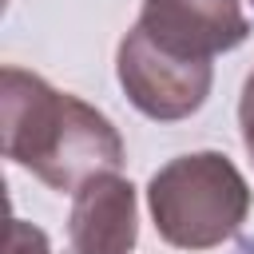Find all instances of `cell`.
Segmentation results:
<instances>
[{"label": "cell", "instance_id": "cell-3", "mask_svg": "<svg viewBox=\"0 0 254 254\" xmlns=\"http://www.w3.org/2000/svg\"><path fill=\"white\" fill-rule=\"evenodd\" d=\"M135 32L179 64L210 67L218 52H230L250 36V20L242 0H143Z\"/></svg>", "mask_w": 254, "mask_h": 254}, {"label": "cell", "instance_id": "cell-2", "mask_svg": "<svg viewBox=\"0 0 254 254\" xmlns=\"http://www.w3.org/2000/svg\"><path fill=\"white\" fill-rule=\"evenodd\" d=\"M155 230L175 250H210L238 234L250 187L222 151H190L163 163L147 183Z\"/></svg>", "mask_w": 254, "mask_h": 254}, {"label": "cell", "instance_id": "cell-8", "mask_svg": "<svg viewBox=\"0 0 254 254\" xmlns=\"http://www.w3.org/2000/svg\"><path fill=\"white\" fill-rule=\"evenodd\" d=\"M250 4H254V0H250Z\"/></svg>", "mask_w": 254, "mask_h": 254}, {"label": "cell", "instance_id": "cell-7", "mask_svg": "<svg viewBox=\"0 0 254 254\" xmlns=\"http://www.w3.org/2000/svg\"><path fill=\"white\" fill-rule=\"evenodd\" d=\"M238 127H242V143L250 151V163H254V71L246 75L242 83V99H238Z\"/></svg>", "mask_w": 254, "mask_h": 254}, {"label": "cell", "instance_id": "cell-6", "mask_svg": "<svg viewBox=\"0 0 254 254\" xmlns=\"http://www.w3.org/2000/svg\"><path fill=\"white\" fill-rule=\"evenodd\" d=\"M4 254H52L48 246V234L24 218H12L8 222V242H4Z\"/></svg>", "mask_w": 254, "mask_h": 254}, {"label": "cell", "instance_id": "cell-5", "mask_svg": "<svg viewBox=\"0 0 254 254\" xmlns=\"http://www.w3.org/2000/svg\"><path fill=\"white\" fill-rule=\"evenodd\" d=\"M139 238L135 187L115 171L87 179L71 194L67 242L71 254H131Z\"/></svg>", "mask_w": 254, "mask_h": 254}, {"label": "cell", "instance_id": "cell-1", "mask_svg": "<svg viewBox=\"0 0 254 254\" xmlns=\"http://www.w3.org/2000/svg\"><path fill=\"white\" fill-rule=\"evenodd\" d=\"M4 111V155L32 171L52 190L75 194L87 179L123 167V139L115 123L91 103L56 91L48 79L24 67L0 75Z\"/></svg>", "mask_w": 254, "mask_h": 254}, {"label": "cell", "instance_id": "cell-4", "mask_svg": "<svg viewBox=\"0 0 254 254\" xmlns=\"http://www.w3.org/2000/svg\"><path fill=\"white\" fill-rule=\"evenodd\" d=\"M115 71H119V83H123L131 107L143 111L147 119H159V123H175V119L194 115L206 103L210 79H214V67L179 64V60L155 52L135 28L119 40Z\"/></svg>", "mask_w": 254, "mask_h": 254}]
</instances>
